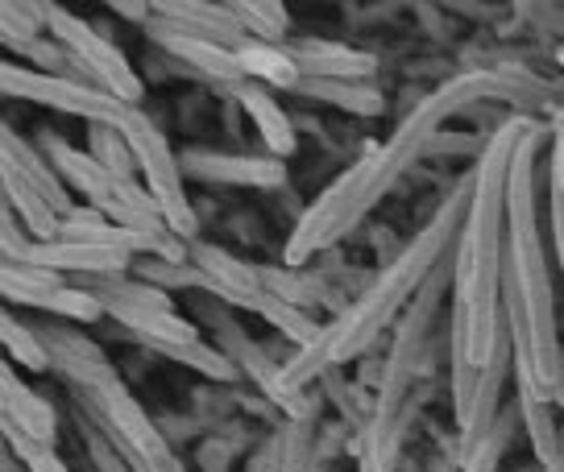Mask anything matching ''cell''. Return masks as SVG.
Instances as JSON below:
<instances>
[{
  "instance_id": "1",
  "label": "cell",
  "mask_w": 564,
  "mask_h": 472,
  "mask_svg": "<svg viewBox=\"0 0 564 472\" xmlns=\"http://www.w3.org/2000/svg\"><path fill=\"white\" fill-rule=\"evenodd\" d=\"M544 129L531 124L511 166L507 191V257H502V315L511 328L514 349V385L531 389L535 398L564 403V344L556 332V303L547 282L544 232L535 208V154Z\"/></svg>"
},
{
  "instance_id": "2",
  "label": "cell",
  "mask_w": 564,
  "mask_h": 472,
  "mask_svg": "<svg viewBox=\"0 0 564 472\" xmlns=\"http://www.w3.org/2000/svg\"><path fill=\"white\" fill-rule=\"evenodd\" d=\"M528 117H514L490 138L474 166V195L457 237V265H453V336L448 356L465 365L486 369L498 332L507 323L502 315V257H507V191H511L514 150L528 133Z\"/></svg>"
},
{
  "instance_id": "3",
  "label": "cell",
  "mask_w": 564,
  "mask_h": 472,
  "mask_svg": "<svg viewBox=\"0 0 564 472\" xmlns=\"http://www.w3.org/2000/svg\"><path fill=\"white\" fill-rule=\"evenodd\" d=\"M502 91L507 88L498 84V75H460L453 84H441L394 129V138L387 145H373L366 157H357L349 171L319 195V204H312V208L303 211L300 228L286 241V265H303L312 253L333 245L345 228L357 224L399 183V175H403L406 166L420 154H427L432 138L441 133L444 117H453L457 108L474 105L481 96H502Z\"/></svg>"
},
{
  "instance_id": "4",
  "label": "cell",
  "mask_w": 564,
  "mask_h": 472,
  "mask_svg": "<svg viewBox=\"0 0 564 472\" xmlns=\"http://www.w3.org/2000/svg\"><path fill=\"white\" fill-rule=\"evenodd\" d=\"M469 195H474V175L465 178L457 191H453V199L432 216V224L423 228L420 237L387 265V274L373 282L370 290L357 298L349 311H340L333 323L319 332L316 344L300 349L286 365H282L279 385L286 389V394H300V385H307L316 373H324L328 365L349 361V356H357L361 349H370V340L387 328L394 315H399V307H403L406 298L423 295V286L436 278V265H441L444 249H448V241H453V228L465 224Z\"/></svg>"
},
{
  "instance_id": "5",
  "label": "cell",
  "mask_w": 564,
  "mask_h": 472,
  "mask_svg": "<svg viewBox=\"0 0 564 472\" xmlns=\"http://www.w3.org/2000/svg\"><path fill=\"white\" fill-rule=\"evenodd\" d=\"M4 79V96H21V100H34V105L58 108L67 117H84L91 124H108V129H121L124 138L150 121L138 105H124L108 91L91 88L84 79H70V75H46V70H25L4 63L0 67Z\"/></svg>"
},
{
  "instance_id": "6",
  "label": "cell",
  "mask_w": 564,
  "mask_h": 472,
  "mask_svg": "<svg viewBox=\"0 0 564 472\" xmlns=\"http://www.w3.org/2000/svg\"><path fill=\"white\" fill-rule=\"evenodd\" d=\"M79 398L91 403V419L105 427V436L117 443L121 460L129 472H183L175 452L166 448V439L159 436V427L150 422V415L141 410L129 389L121 382L96 385V389H79Z\"/></svg>"
},
{
  "instance_id": "7",
  "label": "cell",
  "mask_w": 564,
  "mask_h": 472,
  "mask_svg": "<svg viewBox=\"0 0 564 472\" xmlns=\"http://www.w3.org/2000/svg\"><path fill=\"white\" fill-rule=\"evenodd\" d=\"M37 9H42V21L51 25L54 42H58V46L79 63V70L91 79V88L108 91V96H117L124 105H138L141 100L138 70L129 67V58H124L112 42H105L88 21L70 18L67 9H58V4H37Z\"/></svg>"
},
{
  "instance_id": "8",
  "label": "cell",
  "mask_w": 564,
  "mask_h": 472,
  "mask_svg": "<svg viewBox=\"0 0 564 472\" xmlns=\"http://www.w3.org/2000/svg\"><path fill=\"white\" fill-rule=\"evenodd\" d=\"M129 150L138 157V171L145 175V191L154 195V204L162 208V220L175 232L178 241H192L195 237V211L192 199L183 191V171H178V157L171 154V145L162 141L159 124L145 121L141 129L129 133Z\"/></svg>"
},
{
  "instance_id": "9",
  "label": "cell",
  "mask_w": 564,
  "mask_h": 472,
  "mask_svg": "<svg viewBox=\"0 0 564 472\" xmlns=\"http://www.w3.org/2000/svg\"><path fill=\"white\" fill-rule=\"evenodd\" d=\"M178 171L204 183H229V187H282L286 162L249 154H212V150H187L178 157Z\"/></svg>"
},
{
  "instance_id": "10",
  "label": "cell",
  "mask_w": 564,
  "mask_h": 472,
  "mask_svg": "<svg viewBox=\"0 0 564 472\" xmlns=\"http://www.w3.org/2000/svg\"><path fill=\"white\" fill-rule=\"evenodd\" d=\"M37 145H42V154L51 157V166L67 178L70 187H79V191L88 195L91 208L100 211V216H108V211L121 204V183H124V178H117L112 171H105V166H100L91 154H84V150H70L58 133H37Z\"/></svg>"
},
{
  "instance_id": "11",
  "label": "cell",
  "mask_w": 564,
  "mask_h": 472,
  "mask_svg": "<svg viewBox=\"0 0 564 472\" xmlns=\"http://www.w3.org/2000/svg\"><path fill=\"white\" fill-rule=\"evenodd\" d=\"M133 262L121 249H105V245H79V241H51V245H37L30 241V249L21 253L18 262L9 265H42V270H54V274H124V265Z\"/></svg>"
},
{
  "instance_id": "12",
  "label": "cell",
  "mask_w": 564,
  "mask_h": 472,
  "mask_svg": "<svg viewBox=\"0 0 564 472\" xmlns=\"http://www.w3.org/2000/svg\"><path fill=\"white\" fill-rule=\"evenodd\" d=\"M0 410H4V422H13V427L25 431L34 443L54 448V431H58V427H54L51 403H46L42 394H34L25 382H18L13 365L0 369Z\"/></svg>"
},
{
  "instance_id": "13",
  "label": "cell",
  "mask_w": 564,
  "mask_h": 472,
  "mask_svg": "<svg viewBox=\"0 0 564 472\" xmlns=\"http://www.w3.org/2000/svg\"><path fill=\"white\" fill-rule=\"evenodd\" d=\"M291 58L300 63L303 75L336 79V84H361V79H370L373 70H378L370 54L349 51V46H333V42H295Z\"/></svg>"
},
{
  "instance_id": "14",
  "label": "cell",
  "mask_w": 564,
  "mask_h": 472,
  "mask_svg": "<svg viewBox=\"0 0 564 472\" xmlns=\"http://www.w3.org/2000/svg\"><path fill=\"white\" fill-rule=\"evenodd\" d=\"M0 178H4V204L18 208V216L25 220V228L34 232L37 245L58 241V237H63V216L51 208V199L37 191L34 183L21 175L13 162H4V157H0Z\"/></svg>"
},
{
  "instance_id": "15",
  "label": "cell",
  "mask_w": 564,
  "mask_h": 472,
  "mask_svg": "<svg viewBox=\"0 0 564 472\" xmlns=\"http://www.w3.org/2000/svg\"><path fill=\"white\" fill-rule=\"evenodd\" d=\"M150 30H154V37L162 42V51L178 54V58L192 63L199 75H208L216 84H232V88L249 84V75H246V67H241V58H237V51H225V46L204 42V37L171 34V30H159V25H150Z\"/></svg>"
},
{
  "instance_id": "16",
  "label": "cell",
  "mask_w": 564,
  "mask_h": 472,
  "mask_svg": "<svg viewBox=\"0 0 564 472\" xmlns=\"http://www.w3.org/2000/svg\"><path fill=\"white\" fill-rule=\"evenodd\" d=\"M0 145H4V150H0V157H4V162H13V166H18L21 175L30 178V183H34L37 191H42L46 199H51V208L58 211L63 220H67V216H70L75 208H70L67 187H63V175H58V171L51 166V157L42 154V150H34V145H25V141H21L18 133L9 129V124L0 129Z\"/></svg>"
},
{
  "instance_id": "17",
  "label": "cell",
  "mask_w": 564,
  "mask_h": 472,
  "mask_svg": "<svg viewBox=\"0 0 564 472\" xmlns=\"http://www.w3.org/2000/svg\"><path fill=\"white\" fill-rule=\"evenodd\" d=\"M232 96H237L241 108L253 117V124H258V133H262L270 157L286 162V157L295 154V124H291V117L274 105V96H265L258 84H241V88H232Z\"/></svg>"
},
{
  "instance_id": "18",
  "label": "cell",
  "mask_w": 564,
  "mask_h": 472,
  "mask_svg": "<svg viewBox=\"0 0 564 472\" xmlns=\"http://www.w3.org/2000/svg\"><path fill=\"white\" fill-rule=\"evenodd\" d=\"M108 315L129 332L145 336L150 344H195V328L175 311H150V307H108Z\"/></svg>"
},
{
  "instance_id": "19",
  "label": "cell",
  "mask_w": 564,
  "mask_h": 472,
  "mask_svg": "<svg viewBox=\"0 0 564 472\" xmlns=\"http://www.w3.org/2000/svg\"><path fill=\"white\" fill-rule=\"evenodd\" d=\"M241 58V67H246L249 79H265V84H274V88H300L303 84V70L300 63L291 58V51H282V46H265V42H253L249 37L246 46L237 51Z\"/></svg>"
},
{
  "instance_id": "20",
  "label": "cell",
  "mask_w": 564,
  "mask_h": 472,
  "mask_svg": "<svg viewBox=\"0 0 564 472\" xmlns=\"http://www.w3.org/2000/svg\"><path fill=\"white\" fill-rule=\"evenodd\" d=\"M514 389H519V385H514ZM519 419H523V427H528L531 448H535V455H540V464L561 460L564 439H561V431H556V419H552V403L535 398L531 389H519Z\"/></svg>"
},
{
  "instance_id": "21",
  "label": "cell",
  "mask_w": 564,
  "mask_h": 472,
  "mask_svg": "<svg viewBox=\"0 0 564 472\" xmlns=\"http://www.w3.org/2000/svg\"><path fill=\"white\" fill-rule=\"evenodd\" d=\"M300 96H312V100H324V105H336L345 112H357V117H373L382 112V96L370 88V84H336V79H303Z\"/></svg>"
},
{
  "instance_id": "22",
  "label": "cell",
  "mask_w": 564,
  "mask_h": 472,
  "mask_svg": "<svg viewBox=\"0 0 564 472\" xmlns=\"http://www.w3.org/2000/svg\"><path fill=\"white\" fill-rule=\"evenodd\" d=\"M0 336H4V352H9V361H18V365L30 369V373L51 369V352H46V344H42V336L30 332L18 315H0Z\"/></svg>"
},
{
  "instance_id": "23",
  "label": "cell",
  "mask_w": 564,
  "mask_h": 472,
  "mask_svg": "<svg viewBox=\"0 0 564 472\" xmlns=\"http://www.w3.org/2000/svg\"><path fill=\"white\" fill-rule=\"evenodd\" d=\"M34 307L37 311H51V315H67V319H75V323H91V319L108 315L105 303L91 295V290H84V286H58V290H51V295L34 298Z\"/></svg>"
},
{
  "instance_id": "24",
  "label": "cell",
  "mask_w": 564,
  "mask_h": 472,
  "mask_svg": "<svg viewBox=\"0 0 564 472\" xmlns=\"http://www.w3.org/2000/svg\"><path fill=\"white\" fill-rule=\"evenodd\" d=\"M232 13L241 18V25H246V34L253 37V42L274 46V42L286 34V9H282L279 0H249V4H232Z\"/></svg>"
},
{
  "instance_id": "25",
  "label": "cell",
  "mask_w": 564,
  "mask_h": 472,
  "mask_svg": "<svg viewBox=\"0 0 564 472\" xmlns=\"http://www.w3.org/2000/svg\"><path fill=\"white\" fill-rule=\"evenodd\" d=\"M91 145H96V162L105 166V171H112L117 178H124V183H133V166H138V157H133V150H129V141H124L121 129H108V124H91Z\"/></svg>"
},
{
  "instance_id": "26",
  "label": "cell",
  "mask_w": 564,
  "mask_h": 472,
  "mask_svg": "<svg viewBox=\"0 0 564 472\" xmlns=\"http://www.w3.org/2000/svg\"><path fill=\"white\" fill-rule=\"evenodd\" d=\"M0 427H4V439H9V452L18 455L30 472H70L67 464L54 455V448H42V443H34V439L25 436V431H18L13 422L0 419Z\"/></svg>"
},
{
  "instance_id": "27",
  "label": "cell",
  "mask_w": 564,
  "mask_h": 472,
  "mask_svg": "<svg viewBox=\"0 0 564 472\" xmlns=\"http://www.w3.org/2000/svg\"><path fill=\"white\" fill-rule=\"evenodd\" d=\"M312 455H316V436H312V422L295 419L282 436V460L279 472H312Z\"/></svg>"
},
{
  "instance_id": "28",
  "label": "cell",
  "mask_w": 564,
  "mask_h": 472,
  "mask_svg": "<svg viewBox=\"0 0 564 472\" xmlns=\"http://www.w3.org/2000/svg\"><path fill=\"white\" fill-rule=\"evenodd\" d=\"M511 419L514 415H502V419H498L490 439L465 460V472H498V460H502V452H507V436H511Z\"/></svg>"
},
{
  "instance_id": "29",
  "label": "cell",
  "mask_w": 564,
  "mask_h": 472,
  "mask_svg": "<svg viewBox=\"0 0 564 472\" xmlns=\"http://www.w3.org/2000/svg\"><path fill=\"white\" fill-rule=\"evenodd\" d=\"M552 204L564 211V129L556 133V145H552Z\"/></svg>"
},
{
  "instance_id": "30",
  "label": "cell",
  "mask_w": 564,
  "mask_h": 472,
  "mask_svg": "<svg viewBox=\"0 0 564 472\" xmlns=\"http://www.w3.org/2000/svg\"><path fill=\"white\" fill-rule=\"evenodd\" d=\"M544 472H564V455L561 460H552V464H544Z\"/></svg>"
},
{
  "instance_id": "31",
  "label": "cell",
  "mask_w": 564,
  "mask_h": 472,
  "mask_svg": "<svg viewBox=\"0 0 564 472\" xmlns=\"http://www.w3.org/2000/svg\"><path fill=\"white\" fill-rule=\"evenodd\" d=\"M561 406H564V403H561Z\"/></svg>"
}]
</instances>
